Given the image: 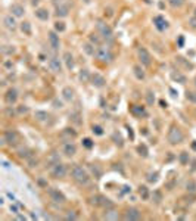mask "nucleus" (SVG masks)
<instances>
[{
  "instance_id": "f257e3e1",
  "label": "nucleus",
  "mask_w": 196,
  "mask_h": 221,
  "mask_svg": "<svg viewBox=\"0 0 196 221\" xmlns=\"http://www.w3.org/2000/svg\"><path fill=\"white\" fill-rule=\"evenodd\" d=\"M71 175H72V179H74L78 184H87V183H89V180H90V177H89V174H87V171H85L83 167H80V165H74V168H72V171H71Z\"/></svg>"
},
{
  "instance_id": "f03ea898",
  "label": "nucleus",
  "mask_w": 196,
  "mask_h": 221,
  "mask_svg": "<svg viewBox=\"0 0 196 221\" xmlns=\"http://www.w3.org/2000/svg\"><path fill=\"white\" fill-rule=\"evenodd\" d=\"M168 142L171 145H179V143L183 142V133H181V130L179 127L172 125L170 128V131H168Z\"/></svg>"
},
{
  "instance_id": "7ed1b4c3",
  "label": "nucleus",
  "mask_w": 196,
  "mask_h": 221,
  "mask_svg": "<svg viewBox=\"0 0 196 221\" xmlns=\"http://www.w3.org/2000/svg\"><path fill=\"white\" fill-rule=\"evenodd\" d=\"M96 27H97V30L100 31V34H102V37H103L105 40H108V41H112V40H114L112 30L109 28V25H108V24H105L103 21H97Z\"/></svg>"
},
{
  "instance_id": "20e7f679",
  "label": "nucleus",
  "mask_w": 196,
  "mask_h": 221,
  "mask_svg": "<svg viewBox=\"0 0 196 221\" xmlns=\"http://www.w3.org/2000/svg\"><path fill=\"white\" fill-rule=\"evenodd\" d=\"M96 58H97L99 60L108 62V63L114 60V55L111 53L109 49H106V47H99V49L96 50Z\"/></svg>"
},
{
  "instance_id": "39448f33",
  "label": "nucleus",
  "mask_w": 196,
  "mask_h": 221,
  "mask_svg": "<svg viewBox=\"0 0 196 221\" xmlns=\"http://www.w3.org/2000/svg\"><path fill=\"white\" fill-rule=\"evenodd\" d=\"M50 174H52V177H55V179H63V177L67 175V167L60 162L53 164V167L50 170Z\"/></svg>"
},
{
  "instance_id": "423d86ee",
  "label": "nucleus",
  "mask_w": 196,
  "mask_h": 221,
  "mask_svg": "<svg viewBox=\"0 0 196 221\" xmlns=\"http://www.w3.org/2000/svg\"><path fill=\"white\" fill-rule=\"evenodd\" d=\"M49 196H50L52 201L56 202V204H63L65 201H67L65 196H63V193L59 192L58 189H49Z\"/></svg>"
},
{
  "instance_id": "0eeeda50",
  "label": "nucleus",
  "mask_w": 196,
  "mask_h": 221,
  "mask_svg": "<svg viewBox=\"0 0 196 221\" xmlns=\"http://www.w3.org/2000/svg\"><path fill=\"white\" fill-rule=\"evenodd\" d=\"M5 142H8L9 145H16L18 143V133L13 130H8L5 131Z\"/></svg>"
},
{
  "instance_id": "6e6552de",
  "label": "nucleus",
  "mask_w": 196,
  "mask_h": 221,
  "mask_svg": "<svg viewBox=\"0 0 196 221\" xmlns=\"http://www.w3.org/2000/svg\"><path fill=\"white\" fill-rule=\"evenodd\" d=\"M139 59H140V62H142V65H150V55H149V52L145 49V47H140L139 49Z\"/></svg>"
},
{
  "instance_id": "1a4fd4ad",
  "label": "nucleus",
  "mask_w": 196,
  "mask_h": 221,
  "mask_svg": "<svg viewBox=\"0 0 196 221\" xmlns=\"http://www.w3.org/2000/svg\"><path fill=\"white\" fill-rule=\"evenodd\" d=\"M105 83H106V80H105V77L103 75H100V74H93L92 75V84L95 85V87H103L105 85Z\"/></svg>"
},
{
  "instance_id": "9d476101",
  "label": "nucleus",
  "mask_w": 196,
  "mask_h": 221,
  "mask_svg": "<svg viewBox=\"0 0 196 221\" xmlns=\"http://www.w3.org/2000/svg\"><path fill=\"white\" fill-rule=\"evenodd\" d=\"M3 24H5V27L8 30H15L16 28V21H15L13 15H6L3 18Z\"/></svg>"
},
{
  "instance_id": "9b49d317",
  "label": "nucleus",
  "mask_w": 196,
  "mask_h": 221,
  "mask_svg": "<svg viewBox=\"0 0 196 221\" xmlns=\"http://www.w3.org/2000/svg\"><path fill=\"white\" fill-rule=\"evenodd\" d=\"M75 152H77V146H75L74 143L68 142V143L63 145V153L67 155V156H74Z\"/></svg>"
},
{
  "instance_id": "f8f14e48",
  "label": "nucleus",
  "mask_w": 196,
  "mask_h": 221,
  "mask_svg": "<svg viewBox=\"0 0 196 221\" xmlns=\"http://www.w3.org/2000/svg\"><path fill=\"white\" fill-rule=\"evenodd\" d=\"M124 218H125V220H131V221L140 220V212H139V209H136V208H130V209L125 212Z\"/></svg>"
},
{
  "instance_id": "ddd939ff",
  "label": "nucleus",
  "mask_w": 196,
  "mask_h": 221,
  "mask_svg": "<svg viewBox=\"0 0 196 221\" xmlns=\"http://www.w3.org/2000/svg\"><path fill=\"white\" fill-rule=\"evenodd\" d=\"M5 99H6V102H8L9 105L15 103L16 99H18V92L15 90V88H9L8 93H6V96H5Z\"/></svg>"
},
{
  "instance_id": "4468645a",
  "label": "nucleus",
  "mask_w": 196,
  "mask_h": 221,
  "mask_svg": "<svg viewBox=\"0 0 196 221\" xmlns=\"http://www.w3.org/2000/svg\"><path fill=\"white\" fill-rule=\"evenodd\" d=\"M49 66H50V69L53 72H60L62 71V65H60V60L58 58H52L49 60Z\"/></svg>"
},
{
  "instance_id": "2eb2a0df",
  "label": "nucleus",
  "mask_w": 196,
  "mask_h": 221,
  "mask_svg": "<svg viewBox=\"0 0 196 221\" xmlns=\"http://www.w3.org/2000/svg\"><path fill=\"white\" fill-rule=\"evenodd\" d=\"M10 12H12L13 16L21 18V16H24L25 9H24V6H21V5H12V6H10Z\"/></svg>"
},
{
  "instance_id": "dca6fc26",
  "label": "nucleus",
  "mask_w": 196,
  "mask_h": 221,
  "mask_svg": "<svg viewBox=\"0 0 196 221\" xmlns=\"http://www.w3.org/2000/svg\"><path fill=\"white\" fill-rule=\"evenodd\" d=\"M49 43L53 50H58L59 49V35L56 33H49Z\"/></svg>"
},
{
  "instance_id": "f3484780",
  "label": "nucleus",
  "mask_w": 196,
  "mask_h": 221,
  "mask_svg": "<svg viewBox=\"0 0 196 221\" xmlns=\"http://www.w3.org/2000/svg\"><path fill=\"white\" fill-rule=\"evenodd\" d=\"M68 12H70V5H62V6H58L56 8V16L59 18H65V16H68Z\"/></svg>"
},
{
  "instance_id": "a211bd4d",
  "label": "nucleus",
  "mask_w": 196,
  "mask_h": 221,
  "mask_svg": "<svg viewBox=\"0 0 196 221\" xmlns=\"http://www.w3.org/2000/svg\"><path fill=\"white\" fill-rule=\"evenodd\" d=\"M154 22H155V25H156V28H158L159 31H162V30H165V28L168 27V22H167L162 16H156V18L154 19Z\"/></svg>"
},
{
  "instance_id": "6ab92c4d",
  "label": "nucleus",
  "mask_w": 196,
  "mask_h": 221,
  "mask_svg": "<svg viewBox=\"0 0 196 221\" xmlns=\"http://www.w3.org/2000/svg\"><path fill=\"white\" fill-rule=\"evenodd\" d=\"M171 78H172L174 81L180 83V84H186V81H187L186 75H183V74H181V72H179V71H174V72L171 74Z\"/></svg>"
},
{
  "instance_id": "aec40b11",
  "label": "nucleus",
  "mask_w": 196,
  "mask_h": 221,
  "mask_svg": "<svg viewBox=\"0 0 196 221\" xmlns=\"http://www.w3.org/2000/svg\"><path fill=\"white\" fill-rule=\"evenodd\" d=\"M63 60H65V63H67V68H68V69H72V68H74V58H72V55H71L70 52H65V53H63Z\"/></svg>"
},
{
  "instance_id": "412c9836",
  "label": "nucleus",
  "mask_w": 196,
  "mask_h": 221,
  "mask_svg": "<svg viewBox=\"0 0 196 221\" xmlns=\"http://www.w3.org/2000/svg\"><path fill=\"white\" fill-rule=\"evenodd\" d=\"M62 96H63V99H65V100L71 102V100L74 99V90H72L71 87H65L63 90H62Z\"/></svg>"
},
{
  "instance_id": "4be33fe9",
  "label": "nucleus",
  "mask_w": 196,
  "mask_h": 221,
  "mask_svg": "<svg viewBox=\"0 0 196 221\" xmlns=\"http://www.w3.org/2000/svg\"><path fill=\"white\" fill-rule=\"evenodd\" d=\"M105 199L102 195H95L92 199H90V204L92 205H96V206H103V202H105Z\"/></svg>"
},
{
  "instance_id": "5701e85b",
  "label": "nucleus",
  "mask_w": 196,
  "mask_h": 221,
  "mask_svg": "<svg viewBox=\"0 0 196 221\" xmlns=\"http://www.w3.org/2000/svg\"><path fill=\"white\" fill-rule=\"evenodd\" d=\"M83 50H84L87 55H89V56H95V55H96V50H95V47H93L92 43H84Z\"/></svg>"
},
{
  "instance_id": "b1692460",
  "label": "nucleus",
  "mask_w": 196,
  "mask_h": 221,
  "mask_svg": "<svg viewBox=\"0 0 196 221\" xmlns=\"http://www.w3.org/2000/svg\"><path fill=\"white\" fill-rule=\"evenodd\" d=\"M35 16L41 21H47L49 19V12L46 9H37L35 10Z\"/></svg>"
},
{
  "instance_id": "393cba45",
  "label": "nucleus",
  "mask_w": 196,
  "mask_h": 221,
  "mask_svg": "<svg viewBox=\"0 0 196 221\" xmlns=\"http://www.w3.org/2000/svg\"><path fill=\"white\" fill-rule=\"evenodd\" d=\"M78 78H80V81H83V83H87L92 77H90V72H89V69H81L80 71V75H78Z\"/></svg>"
},
{
  "instance_id": "a878e982",
  "label": "nucleus",
  "mask_w": 196,
  "mask_h": 221,
  "mask_svg": "<svg viewBox=\"0 0 196 221\" xmlns=\"http://www.w3.org/2000/svg\"><path fill=\"white\" fill-rule=\"evenodd\" d=\"M34 117H35V120H38V121H46V120L49 118V114L44 112V110H37Z\"/></svg>"
},
{
  "instance_id": "bb28decb",
  "label": "nucleus",
  "mask_w": 196,
  "mask_h": 221,
  "mask_svg": "<svg viewBox=\"0 0 196 221\" xmlns=\"http://www.w3.org/2000/svg\"><path fill=\"white\" fill-rule=\"evenodd\" d=\"M21 30H22V33H25L27 35H31V24L30 22H22V24H21Z\"/></svg>"
},
{
  "instance_id": "cd10ccee",
  "label": "nucleus",
  "mask_w": 196,
  "mask_h": 221,
  "mask_svg": "<svg viewBox=\"0 0 196 221\" xmlns=\"http://www.w3.org/2000/svg\"><path fill=\"white\" fill-rule=\"evenodd\" d=\"M131 114H134V115H146V112H145V109L142 108V106H133L131 108Z\"/></svg>"
},
{
  "instance_id": "c85d7f7f",
  "label": "nucleus",
  "mask_w": 196,
  "mask_h": 221,
  "mask_svg": "<svg viewBox=\"0 0 196 221\" xmlns=\"http://www.w3.org/2000/svg\"><path fill=\"white\" fill-rule=\"evenodd\" d=\"M105 218H106V220H118V212L112 211V208H111V211H106Z\"/></svg>"
},
{
  "instance_id": "c756f323",
  "label": "nucleus",
  "mask_w": 196,
  "mask_h": 221,
  "mask_svg": "<svg viewBox=\"0 0 196 221\" xmlns=\"http://www.w3.org/2000/svg\"><path fill=\"white\" fill-rule=\"evenodd\" d=\"M133 71H134V75H136L139 80H143V78H145V72H143V69L140 68V66H134Z\"/></svg>"
},
{
  "instance_id": "7c9ffc66",
  "label": "nucleus",
  "mask_w": 196,
  "mask_h": 221,
  "mask_svg": "<svg viewBox=\"0 0 196 221\" xmlns=\"http://www.w3.org/2000/svg\"><path fill=\"white\" fill-rule=\"evenodd\" d=\"M184 2H186V0H168V3H170L172 8H180V6L184 5Z\"/></svg>"
},
{
  "instance_id": "2f4dec72",
  "label": "nucleus",
  "mask_w": 196,
  "mask_h": 221,
  "mask_svg": "<svg viewBox=\"0 0 196 221\" xmlns=\"http://www.w3.org/2000/svg\"><path fill=\"white\" fill-rule=\"evenodd\" d=\"M2 53L3 55H12V53H15V47L13 46H3L2 47Z\"/></svg>"
},
{
  "instance_id": "473e14b6",
  "label": "nucleus",
  "mask_w": 196,
  "mask_h": 221,
  "mask_svg": "<svg viewBox=\"0 0 196 221\" xmlns=\"http://www.w3.org/2000/svg\"><path fill=\"white\" fill-rule=\"evenodd\" d=\"M139 193H140L142 199H147V197H149V190H147L146 186H142V187L139 189Z\"/></svg>"
},
{
  "instance_id": "72a5a7b5",
  "label": "nucleus",
  "mask_w": 196,
  "mask_h": 221,
  "mask_svg": "<svg viewBox=\"0 0 196 221\" xmlns=\"http://www.w3.org/2000/svg\"><path fill=\"white\" fill-rule=\"evenodd\" d=\"M152 199H154V202H155V204H159V202L162 201V195H161V192L155 190V192H154V195H152Z\"/></svg>"
},
{
  "instance_id": "f704fd0d",
  "label": "nucleus",
  "mask_w": 196,
  "mask_h": 221,
  "mask_svg": "<svg viewBox=\"0 0 196 221\" xmlns=\"http://www.w3.org/2000/svg\"><path fill=\"white\" fill-rule=\"evenodd\" d=\"M180 162H181L183 165H186V164L189 162V155H187L186 152H181V153H180Z\"/></svg>"
},
{
  "instance_id": "c9c22d12",
  "label": "nucleus",
  "mask_w": 196,
  "mask_h": 221,
  "mask_svg": "<svg viewBox=\"0 0 196 221\" xmlns=\"http://www.w3.org/2000/svg\"><path fill=\"white\" fill-rule=\"evenodd\" d=\"M19 156H21V158H31L33 155H31L30 150H27V149H21V150H19Z\"/></svg>"
},
{
  "instance_id": "e433bc0d",
  "label": "nucleus",
  "mask_w": 196,
  "mask_h": 221,
  "mask_svg": "<svg viewBox=\"0 0 196 221\" xmlns=\"http://www.w3.org/2000/svg\"><path fill=\"white\" fill-rule=\"evenodd\" d=\"M186 97H187V100L196 103V93H195V92H187V93H186Z\"/></svg>"
},
{
  "instance_id": "4c0bfd02",
  "label": "nucleus",
  "mask_w": 196,
  "mask_h": 221,
  "mask_svg": "<svg viewBox=\"0 0 196 221\" xmlns=\"http://www.w3.org/2000/svg\"><path fill=\"white\" fill-rule=\"evenodd\" d=\"M156 180H158V172H152V174L147 175V181H149V183H154V181H156Z\"/></svg>"
},
{
  "instance_id": "58836bf2",
  "label": "nucleus",
  "mask_w": 196,
  "mask_h": 221,
  "mask_svg": "<svg viewBox=\"0 0 196 221\" xmlns=\"http://www.w3.org/2000/svg\"><path fill=\"white\" fill-rule=\"evenodd\" d=\"M137 152H139L140 155H143V156H147V149H146L145 145H140V146L137 147Z\"/></svg>"
},
{
  "instance_id": "ea45409f",
  "label": "nucleus",
  "mask_w": 196,
  "mask_h": 221,
  "mask_svg": "<svg viewBox=\"0 0 196 221\" xmlns=\"http://www.w3.org/2000/svg\"><path fill=\"white\" fill-rule=\"evenodd\" d=\"M65 28H67V27H65V24H63V22H56V24H55V30L56 31H65Z\"/></svg>"
},
{
  "instance_id": "a19ab883",
  "label": "nucleus",
  "mask_w": 196,
  "mask_h": 221,
  "mask_svg": "<svg viewBox=\"0 0 196 221\" xmlns=\"http://www.w3.org/2000/svg\"><path fill=\"white\" fill-rule=\"evenodd\" d=\"M89 40H90L92 44H99V43H100V38H99L96 34H92V35L89 37Z\"/></svg>"
},
{
  "instance_id": "79ce46f5",
  "label": "nucleus",
  "mask_w": 196,
  "mask_h": 221,
  "mask_svg": "<svg viewBox=\"0 0 196 221\" xmlns=\"http://www.w3.org/2000/svg\"><path fill=\"white\" fill-rule=\"evenodd\" d=\"M83 146L87 147V149H92V147H93V142H92L90 139H84V140H83Z\"/></svg>"
},
{
  "instance_id": "37998d69",
  "label": "nucleus",
  "mask_w": 196,
  "mask_h": 221,
  "mask_svg": "<svg viewBox=\"0 0 196 221\" xmlns=\"http://www.w3.org/2000/svg\"><path fill=\"white\" fill-rule=\"evenodd\" d=\"M93 133H95V134H97V136H102V134H103V130H102L100 125H93Z\"/></svg>"
},
{
  "instance_id": "c03bdc74",
  "label": "nucleus",
  "mask_w": 196,
  "mask_h": 221,
  "mask_svg": "<svg viewBox=\"0 0 196 221\" xmlns=\"http://www.w3.org/2000/svg\"><path fill=\"white\" fill-rule=\"evenodd\" d=\"M177 62H180V63H183V65L186 66V68H190V69L193 68V65H192V63H189V62H186V60H184L183 58H177Z\"/></svg>"
},
{
  "instance_id": "a18cd8bd",
  "label": "nucleus",
  "mask_w": 196,
  "mask_h": 221,
  "mask_svg": "<svg viewBox=\"0 0 196 221\" xmlns=\"http://www.w3.org/2000/svg\"><path fill=\"white\" fill-rule=\"evenodd\" d=\"M90 168H92V171H93V172H96V179H99V177H100V174H102V172H100V170H99L97 167H93V165H92Z\"/></svg>"
},
{
  "instance_id": "49530a36",
  "label": "nucleus",
  "mask_w": 196,
  "mask_h": 221,
  "mask_svg": "<svg viewBox=\"0 0 196 221\" xmlns=\"http://www.w3.org/2000/svg\"><path fill=\"white\" fill-rule=\"evenodd\" d=\"M18 112H19V114H27V112H28V106H19Z\"/></svg>"
},
{
  "instance_id": "de8ad7c7",
  "label": "nucleus",
  "mask_w": 196,
  "mask_h": 221,
  "mask_svg": "<svg viewBox=\"0 0 196 221\" xmlns=\"http://www.w3.org/2000/svg\"><path fill=\"white\" fill-rule=\"evenodd\" d=\"M187 190H190V192H195V190H196V184H195L193 181H190V183L187 184Z\"/></svg>"
},
{
  "instance_id": "09e8293b",
  "label": "nucleus",
  "mask_w": 196,
  "mask_h": 221,
  "mask_svg": "<svg viewBox=\"0 0 196 221\" xmlns=\"http://www.w3.org/2000/svg\"><path fill=\"white\" fill-rule=\"evenodd\" d=\"M67 220H77V214L71 211L70 214H67Z\"/></svg>"
},
{
  "instance_id": "8fccbe9b",
  "label": "nucleus",
  "mask_w": 196,
  "mask_h": 221,
  "mask_svg": "<svg viewBox=\"0 0 196 221\" xmlns=\"http://www.w3.org/2000/svg\"><path fill=\"white\" fill-rule=\"evenodd\" d=\"M53 5L58 8V6H62V5H68V3H63V0H53Z\"/></svg>"
},
{
  "instance_id": "3c124183",
  "label": "nucleus",
  "mask_w": 196,
  "mask_h": 221,
  "mask_svg": "<svg viewBox=\"0 0 196 221\" xmlns=\"http://www.w3.org/2000/svg\"><path fill=\"white\" fill-rule=\"evenodd\" d=\"M154 100H155V97H152V93L149 92V93H147V103L152 105V103H154Z\"/></svg>"
},
{
  "instance_id": "603ef678",
  "label": "nucleus",
  "mask_w": 196,
  "mask_h": 221,
  "mask_svg": "<svg viewBox=\"0 0 196 221\" xmlns=\"http://www.w3.org/2000/svg\"><path fill=\"white\" fill-rule=\"evenodd\" d=\"M71 117H72V120H74V121H75V122H77V124H81V120H78V118H80V117H78V115H77V114H72V115H71Z\"/></svg>"
},
{
  "instance_id": "864d4df0",
  "label": "nucleus",
  "mask_w": 196,
  "mask_h": 221,
  "mask_svg": "<svg viewBox=\"0 0 196 221\" xmlns=\"http://www.w3.org/2000/svg\"><path fill=\"white\" fill-rule=\"evenodd\" d=\"M53 106H55V108H62V103H60L59 100H53Z\"/></svg>"
},
{
  "instance_id": "5fc2aeb1",
  "label": "nucleus",
  "mask_w": 196,
  "mask_h": 221,
  "mask_svg": "<svg viewBox=\"0 0 196 221\" xmlns=\"http://www.w3.org/2000/svg\"><path fill=\"white\" fill-rule=\"evenodd\" d=\"M183 43H184V38L180 37V38H179V46H180V47H183Z\"/></svg>"
},
{
  "instance_id": "6e6d98bb",
  "label": "nucleus",
  "mask_w": 196,
  "mask_h": 221,
  "mask_svg": "<svg viewBox=\"0 0 196 221\" xmlns=\"http://www.w3.org/2000/svg\"><path fill=\"white\" fill-rule=\"evenodd\" d=\"M35 165H37V159H35V161L31 159V161H30V167H35Z\"/></svg>"
},
{
  "instance_id": "4d7b16f0",
  "label": "nucleus",
  "mask_w": 196,
  "mask_h": 221,
  "mask_svg": "<svg viewBox=\"0 0 196 221\" xmlns=\"http://www.w3.org/2000/svg\"><path fill=\"white\" fill-rule=\"evenodd\" d=\"M31 3H33V6H37L40 3V0H31Z\"/></svg>"
},
{
  "instance_id": "13d9d810",
  "label": "nucleus",
  "mask_w": 196,
  "mask_h": 221,
  "mask_svg": "<svg viewBox=\"0 0 196 221\" xmlns=\"http://www.w3.org/2000/svg\"><path fill=\"white\" fill-rule=\"evenodd\" d=\"M128 134H130V137H131V139L134 137V134H133V131H131V128H128Z\"/></svg>"
},
{
  "instance_id": "bf43d9fd",
  "label": "nucleus",
  "mask_w": 196,
  "mask_h": 221,
  "mask_svg": "<svg viewBox=\"0 0 196 221\" xmlns=\"http://www.w3.org/2000/svg\"><path fill=\"white\" fill-rule=\"evenodd\" d=\"M10 209H12V211H13V212H15V214H16V212H18V208H16V206H12V205H10Z\"/></svg>"
},
{
  "instance_id": "052dcab7",
  "label": "nucleus",
  "mask_w": 196,
  "mask_h": 221,
  "mask_svg": "<svg viewBox=\"0 0 196 221\" xmlns=\"http://www.w3.org/2000/svg\"><path fill=\"white\" fill-rule=\"evenodd\" d=\"M192 147H193V149L196 150V143H193V145H192Z\"/></svg>"
},
{
  "instance_id": "680f3d73",
  "label": "nucleus",
  "mask_w": 196,
  "mask_h": 221,
  "mask_svg": "<svg viewBox=\"0 0 196 221\" xmlns=\"http://www.w3.org/2000/svg\"><path fill=\"white\" fill-rule=\"evenodd\" d=\"M84 2H85V3H89V2H90V0H84Z\"/></svg>"
},
{
  "instance_id": "e2e57ef3",
  "label": "nucleus",
  "mask_w": 196,
  "mask_h": 221,
  "mask_svg": "<svg viewBox=\"0 0 196 221\" xmlns=\"http://www.w3.org/2000/svg\"><path fill=\"white\" fill-rule=\"evenodd\" d=\"M195 84H196V80H195Z\"/></svg>"
}]
</instances>
